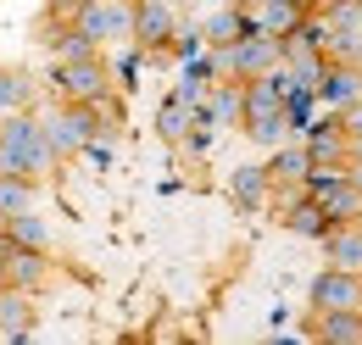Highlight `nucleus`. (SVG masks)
Listing matches in <instances>:
<instances>
[{"label": "nucleus", "mask_w": 362, "mask_h": 345, "mask_svg": "<svg viewBox=\"0 0 362 345\" xmlns=\"http://www.w3.org/2000/svg\"><path fill=\"white\" fill-rule=\"evenodd\" d=\"M351 162H362V134H357V139H351Z\"/></svg>", "instance_id": "nucleus-28"}, {"label": "nucleus", "mask_w": 362, "mask_h": 345, "mask_svg": "<svg viewBox=\"0 0 362 345\" xmlns=\"http://www.w3.org/2000/svg\"><path fill=\"white\" fill-rule=\"evenodd\" d=\"M268 172H273V201H290L307 189V172H313V156H307V139H284L268 151Z\"/></svg>", "instance_id": "nucleus-7"}, {"label": "nucleus", "mask_w": 362, "mask_h": 345, "mask_svg": "<svg viewBox=\"0 0 362 345\" xmlns=\"http://www.w3.org/2000/svg\"><path fill=\"white\" fill-rule=\"evenodd\" d=\"M323 17H329V28H340V34H362V0H329V6H317Z\"/></svg>", "instance_id": "nucleus-23"}, {"label": "nucleus", "mask_w": 362, "mask_h": 345, "mask_svg": "<svg viewBox=\"0 0 362 345\" xmlns=\"http://www.w3.org/2000/svg\"><path fill=\"white\" fill-rule=\"evenodd\" d=\"M145 67H151V56H145V45H123V50H117V56H112V78H117V89H123V95H134L139 89V73H145Z\"/></svg>", "instance_id": "nucleus-22"}, {"label": "nucleus", "mask_w": 362, "mask_h": 345, "mask_svg": "<svg viewBox=\"0 0 362 345\" xmlns=\"http://www.w3.org/2000/svg\"><path fill=\"white\" fill-rule=\"evenodd\" d=\"M201 50H206L201 23H179V34L168 40V56H173V62H189V56H201Z\"/></svg>", "instance_id": "nucleus-24"}, {"label": "nucleus", "mask_w": 362, "mask_h": 345, "mask_svg": "<svg viewBox=\"0 0 362 345\" xmlns=\"http://www.w3.org/2000/svg\"><path fill=\"white\" fill-rule=\"evenodd\" d=\"M340 123H346V134H351V139H357V134H362V100H351V106H346V112H340Z\"/></svg>", "instance_id": "nucleus-27"}, {"label": "nucleus", "mask_w": 362, "mask_h": 345, "mask_svg": "<svg viewBox=\"0 0 362 345\" xmlns=\"http://www.w3.org/2000/svg\"><path fill=\"white\" fill-rule=\"evenodd\" d=\"M279 223L296 234V240H313V245H323V234L334 228V217H329V206L317 201L313 189H301V195H290V201H279Z\"/></svg>", "instance_id": "nucleus-8"}, {"label": "nucleus", "mask_w": 362, "mask_h": 345, "mask_svg": "<svg viewBox=\"0 0 362 345\" xmlns=\"http://www.w3.org/2000/svg\"><path fill=\"white\" fill-rule=\"evenodd\" d=\"M34 340V296L6 284L0 290V345H28Z\"/></svg>", "instance_id": "nucleus-13"}, {"label": "nucleus", "mask_w": 362, "mask_h": 345, "mask_svg": "<svg viewBox=\"0 0 362 345\" xmlns=\"http://www.w3.org/2000/svg\"><path fill=\"white\" fill-rule=\"evenodd\" d=\"M78 28L100 45H129L134 40V0H90L78 11Z\"/></svg>", "instance_id": "nucleus-6"}, {"label": "nucleus", "mask_w": 362, "mask_h": 345, "mask_svg": "<svg viewBox=\"0 0 362 345\" xmlns=\"http://www.w3.org/2000/svg\"><path fill=\"white\" fill-rule=\"evenodd\" d=\"M6 273H11V284L28 290V296H40L50 279H56L50 251H34V245H11V251H6Z\"/></svg>", "instance_id": "nucleus-14"}, {"label": "nucleus", "mask_w": 362, "mask_h": 345, "mask_svg": "<svg viewBox=\"0 0 362 345\" xmlns=\"http://www.w3.org/2000/svg\"><path fill=\"white\" fill-rule=\"evenodd\" d=\"M6 284H11V273H6V257H0V290H6Z\"/></svg>", "instance_id": "nucleus-29"}, {"label": "nucleus", "mask_w": 362, "mask_h": 345, "mask_svg": "<svg viewBox=\"0 0 362 345\" xmlns=\"http://www.w3.org/2000/svg\"><path fill=\"white\" fill-rule=\"evenodd\" d=\"M106 89H117L106 50L100 56H78V62H50V73H45L50 100H100Z\"/></svg>", "instance_id": "nucleus-3"}, {"label": "nucleus", "mask_w": 362, "mask_h": 345, "mask_svg": "<svg viewBox=\"0 0 362 345\" xmlns=\"http://www.w3.org/2000/svg\"><path fill=\"white\" fill-rule=\"evenodd\" d=\"M301 334L317 340V345H362V312H346V306H334V312H313V306H307Z\"/></svg>", "instance_id": "nucleus-10"}, {"label": "nucleus", "mask_w": 362, "mask_h": 345, "mask_svg": "<svg viewBox=\"0 0 362 345\" xmlns=\"http://www.w3.org/2000/svg\"><path fill=\"white\" fill-rule=\"evenodd\" d=\"M84 6H90V0H45V17H56V23H78Z\"/></svg>", "instance_id": "nucleus-26"}, {"label": "nucleus", "mask_w": 362, "mask_h": 345, "mask_svg": "<svg viewBox=\"0 0 362 345\" xmlns=\"http://www.w3.org/2000/svg\"><path fill=\"white\" fill-rule=\"evenodd\" d=\"M307 139V156H313V168H351V134L340 123V112L334 106H323L313 117V129L301 134Z\"/></svg>", "instance_id": "nucleus-5"}, {"label": "nucleus", "mask_w": 362, "mask_h": 345, "mask_svg": "<svg viewBox=\"0 0 362 345\" xmlns=\"http://www.w3.org/2000/svg\"><path fill=\"white\" fill-rule=\"evenodd\" d=\"M307 306H313V312H334V306L362 312V267L323 262V273H313V284H307Z\"/></svg>", "instance_id": "nucleus-4"}, {"label": "nucleus", "mask_w": 362, "mask_h": 345, "mask_svg": "<svg viewBox=\"0 0 362 345\" xmlns=\"http://www.w3.org/2000/svg\"><path fill=\"white\" fill-rule=\"evenodd\" d=\"M40 95H45V84L28 67H0V117L6 112H34Z\"/></svg>", "instance_id": "nucleus-15"}, {"label": "nucleus", "mask_w": 362, "mask_h": 345, "mask_svg": "<svg viewBox=\"0 0 362 345\" xmlns=\"http://www.w3.org/2000/svg\"><path fill=\"white\" fill-rule=\"evenodd\" d=\"M189 123H195V106H189V100H179V95H168V100L156 106V139L179 145L184 134H189Z\"/></svg>", "instance_id": "nucleus-20"}, {"label": "nucleus", "mask_w": 362, "mask_h": 345, "mask_svg": "<svg viewBox=\"0 0 362 345\" xmlns=\"http://www.w3.org/2000/svg\"><path fill=\"white\" fill-rule=\"evenodd\" d=\"M40 117H45V139H50V151H56V162L84 156V145L106 129L90 100H50V112H40Z\"/></svg>", "instance_id": "nucleus-2"}, {"label": "nucleus", "mask_w": 362, "mask_h": 345, "mask_svg": "<svg viewBox=\"0 0 362 345\" xmlns=\"http://www.w3.org/2000/svg\"><path fill=\"white\" fill-rule=\"evenodd\" d=\"M0 234H6V212H0Z\"/></svg>", "instance_id": "nucleus-31"}, {"label": "nucleus", "mask_w": 362, "mask_h": 345, "mask_svg": "<svg viewBox=\"0 0 362 345\" xmlns=\"http://www.w3.org/2000/svg\"><path fill=\"white\" fill-rule=\"evenodd\" d=\"M84 162H95V168L106 172L112 162H117V134H112V129H100L90 145H84Z\"/></svg>", "instance_id": "nucleus-25"}, {"label": "nucleus", "mask_w": 362, "mask_h": 345, "mask_svg": "<svg viewBox=\"0 0 362 345\" xmlns=\"http://www.w3.org/2000/svg\"><path fill=\"white\" fill-rule=\"evenodd\" d=\"M206 106H212V117L223 129H240V117H245V78H218L212 95H206Z\"/></svg>", "instance_id": "nucleus-18"}, {"label": "nucleus", "mask_w": 362, "mask_h": 345, "mask_svg": "<svg viewBox=\"0 0 362 345\" xmlns=\"http://www.w3.org/2000/svg\"><path fill=\"white\" fill-rule=\"evenodd\" d=\"M317 6H329V0H317Z\"/></svg>", "instance_id": "nucleus-32"}, {"label": "nucleus", "mask_w": 362, "mask_h": 345, "mask_svg": "<svg viewBox=\"0 0 362 345\" xmlns=\"http://www.w3.org/2000/svg\"><path fill=\"white\" fill-rule=\"evenodd\" d=\"M40 201V178H23V172H0V212H28Z\"/></svg>", "instance_id": "nucleus-21"}, {"label": "nucleus", "mask_w": 362, "mask_h": 345, "mask_svg": "<svg viewBox=\"0 0 362 345\" xmlns=\"http://www.w3.org/2000/svg\"><path fill=\"white\" fill-rule=\"evenodd\" d=\"M62 168L56 151L45 139V117L40 112H6L0 117V172H23V178H40Z\"/></svg>", "instance_id": "nucleus-1"}, {"label": "nucleus", "mask_w": 362, "mask_h": 345, "mask_svg": "<svg viewBox=\"0 0 362 345\" xmlns=\"http://www.w3.org/2000/svg\"><path fill=\"white\" fill-rule=\"evenodd\" d=\"M317 100L323 106H334V112H346L351 100H362V62H323V78H317Z\"/></svg>", "instance_id": "nucleus-12"}, {"label": "nucleus", "mask_w": 362, "mask_h": 345, "mask_svg": "<svg viewBox=\"0 0 362 345\" xmlns=\"http://www.w3.org/2000/svg\"><path fill=\"white\" fill-rule=\"evenodd\" d=\"M351 178H357V184H362V162H351Z\"/></svg>", "instance_id": "nucleus-30"}, {"label": "nucleus", "mask_w": 362, "mask_h": 345, "mask_svg": "<svg viewBox=\"0 0 362 345\" xmlns=\"http://www.w3.org/2000/svg\"><path fill=\"white\" fill-rule=\"evenodd\" d=\"M228 195H234V206H245V212H268V206H273V172H268V162H240V168L228 172Z\"/></svg>", "instance_id": "nucleus-11"}, {"label": "nucleus", "mask_w": 362, "mask_h": 345, "mask_svg": "<svg viewBox=\"0 0 362 345\" xmlns=\"http://www.w3.org/2000/svg\"><path fill=\"white\" fill-rule=\"evenodd\" d=\"M6 240H11V245H34V251H50V223L34 212V206H28V212H11V217H6Z\"/></svg>", "instance_id": "nucleus-19"}, {"label": "nucleus", "mask_w": 362, "mask_h": 345, "mask_svg": "<svg viewBox=\"0 0 362 345\" xmlns=\"http://www.w3.org/2000/svg\"><path fill=\"white\" fill-rule=\"evenodd\" d=\"M179 11L168 6V0H134V45L145 50H168V40L179 34Z\"/></svg>", "instance_id": "nucleus-9"}, {"label": "nucleus", "mask_w": 362, "mask_h": 345, "mask_svg": "<svg viewBox=\"0 0 362 345\" xmlns=\"http://www.w3.org/2000/svg\"><path fill=\"white\" fill-rule=\"evenodd\" d=\"M307 0H262L257 6V23H262V34H273V40H290L301 23H307Z\"/></svg>", "instance_id": "nucleus-16"}, {"label": "nucleus", "mask_w": 362, "mask_h": 345, "mask_svg": "<svg viewBox=\"0 0 362 345\" xmlns=\"http://www.w3.org/2000/svg\"><path fill=\"white\" fill-rule=\"evenodd\" d=\"M323 262L334 267H362V223H334L323 234Z\"/></svg>", "instance_id": "nucleus-17"}]
</instances>
